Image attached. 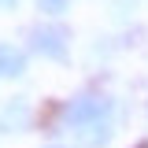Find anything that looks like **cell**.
<instances>
[{"mask_svg":"<svg viewBox=\"0 0 148 148\" xmlns=\"http://www.w3.org/2000/svg\"><path fill=\"white\" fill-rule=\"evenodd\" d=\"M111 111H115L111 96H104V92H82V96H74L63 108V122L78 133V130H89L96 122H111Z\"/></svg>","mask_w":148,"mask_h":148,"instance_id":"6da1fadb","label":"cell"},{"mask_svg":"<svg viewBox=\"0 0 148 148\" xmlns=\"http://www.w3.org/2000/svg\"><path fill=\"white\" fill-rule=\"evenodd\" d=\"M30 41H34V48L45 59H67V41H71V34L59 22H41V26L30 30Z\"/></svg>","mask_w":148,"mask_h":148,"instance_id":"7a4b0ae2","label":"cell"},{"mask_svg":"<svg viewBox=\"0 0 148 148\" xmlns=\"http://www.w3.org/2000/svg\"><path fill=\"white\" fill-rule=\"evenodd\" d=\"M30 126V104L22 100V96H15V100H8L4 108H0V130H26Z\"/></svg>","mask_w":148,"mask_h":148,"instance_id":"3957f363","label":"cell"},{"mask_svg":"<svg viewBox=\"0 0 148 148\" xmlns=\"http://www.w3.org/2000/svg\"><path fill=\"white\" fill-rule=\"evenodd\" d=\"M0 74L4 78H22L26 74V56H22V48H15V45H0Z\"/></svg>","mask_w":148,"mask_h":148,"instance_id":"277c9868","label":"cell"},{"mask_svg":"<svg viewBox=\"0 0 148 148\" xmlns=\"http://www.w3.org/2000/svg\"><path fill=\"white\" fill-rule=\"evenodd\" d=\"M111 126H115V122H96V126H89V130H78V141L85 148H104L111 141V133H115Z\"/></svg>","mask_w":148,"mask_h":148,"instance_id":"5b68a950","label":"cell"},{"mask_svg":"<svg viewBox=\"0 0 148 148\" xmlns=\"http://www.w3.org/2000/svg\"><path fill=\"white\" fill-rule=\"evenodd\" d=\"M67 8H71V0H37V11H45V15H63V11H67Z\"/></svg>","mask_w":148,"mask_h":148,"instance_id":"8992f818","label":"cell"},{"mask_svg":"<svg viewBox=\"0 0 148 148\" xmlns=\"http://www.w3.org/2000/svg\"><path fill=\"white\" fill-rule=\"evenodd\" d=\"M137 148H148V141H141V145H137Z\"/></svg>","mask_w":148,"mask_h":148,"instance_id":"52a82bcc","label":"cell"},{"mask_svg":"<svg viewBox=\"0 0 148 148\" xmlns=\"http://www.w3.org/2000/svg\"><path fill=\"white\" fill-rule=\"evenodd\" d=\"M0 4H15V0H0Z\"/></svg>","mask_w":148,"mask_h":148,"instance_id":"ba28073f","label":"cell"},{"mask_svg":"<svg viewBox=\"0 0 148 148\" xmlns=\"http://www.w3.org/2000/svg\"><path fill=\"white\" fill-rule=\"evenodd\" d=\"M48 148H63V145H48Z\"/></svg>","mask_w":148,"mask_h":148,"instance_id":"9c48e42d","label":"cell"}]
</instances>
